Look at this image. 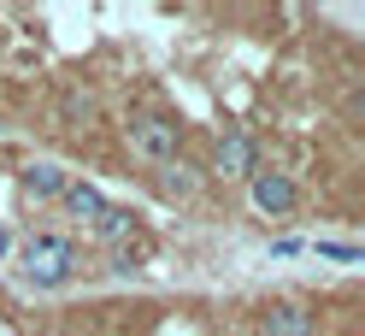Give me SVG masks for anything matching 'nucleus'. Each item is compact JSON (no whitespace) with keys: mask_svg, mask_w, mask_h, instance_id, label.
<instances>
[{"mask_svg":"<svg viewBox=\"0 0 365 336\" xmlns=\"http://www.w3.org/2000/svg\"><path fill=\"white\" fill-rule=\"evenodd\" d=\"M130 148L153 166H171L182 148V124L165 118V112H130Z\"/></svg>","mask_w":365,"mask_h":336,"instance_id":"obj_1","label":"nucleus"},{"mask_svg":"<svg viewBox=\"0 0 365 336\" xmlns=\"http://www.w3.org/2000/svg\"><path fill=\"white\" fill-rule=\"evenodd\" d=\"M77 272V248L65 236H36L30 248H24V278L30 283H41V289H53V283H65Z\"/></svg>","mask_w":365,"mask_h":336,"instance_id":"obj_2","label":"nucleus"},{"mask_svg":"<svg viewBox=\"0 0 365 336\" xmlns=\"http://www.w3.org/2000/svg\"><path fill=\"white\" fill-rule=\"evenodd\" d=\"M212 171H218V177H254V171H259V142L247 136V130L218 136V148H212Z\"/></svg>","mask_w":365,"mask_h":336,"instance_id":"obj_3","label":"nucleus"},{"mask_svg":"<svg viewBox=\"0 0 365 336\" xmlns=\"http://www.w3.org/2000/svg\"><path fill=\"white\" fill-rule=\"evenodd\" d=\"M254 207H259V213H289V207H294V177H283V171H254Z\"/></svg>","mask_w":365,"mask_h":336,"instance_id":"obj_4","label":"nucleus"},{"mask_svg":"<svg viewBox=\"0 0 365 336\" xmlns=\"http://www.w3.org/2000/svg\"><path fill=\"white\" fill-rule=\"evenodd\" d=\"M265 336H312V312L301 301H271L265 307Z\"/></svg>","mask_w":365,"mask_h":336,"instance_id":"obj_5","label":"nucleus"},{"mask_svg":"<svg viewBox=\"0 0 365 336\" xmlns=\"http://www.w3.org/2000/svg\"><path fill=\"white\" fill-rule=\"evenodd\" d=\"M200 189V171L189 160H171V166H159V195H171V200H189Z\"/></svg>","mask_w":365,"mask_h":336,"instance_id":"obj_6","label":"nucleus"},{"mask_svg":"<svg viewBox=\"0 0 365 336\" xmlns=\"http://www.w3.org/2000/svg\"><path fill=\"white\" fill-rule=\"evenodd\" d=\"M65 183H71V177H65L59 166H30V171H24V195H36V200L65 195Z\"/></svg>","mask_w":365,"mask_h":336,"instance_id":"obj_7","label":"nucleus"},{"mask_svg":"<svg viewBox=\"0 0 365 336\" xmlns=\"http://www.w3.org/2000/svg\"><path fill=\"white\" fill-rule=\"evenodd\" d=\"M59 118H65V130H83L88 118H95V95H83V88H65V95H59Z\"/></svg>","mask_w":365,"mask_h":336,"instance_id":"obj_8","label":"nucleus"},{"mask_svg":"<svg viewBox=\"0 0 365 336\" xmlns=\"http://www.w3.org/2000/svg\"><path fill=\"white\" fill-rule=\"evenodd\" d=\"M59 200H65V207H71L77 218H101V207H106L95 183H65V195H59Z\"/></svg>","mask_w":365,"mask_h":336,"instance_id":"obj_9","label":"nucleus"},{"mask_svg":"<svg viewBox=\"0 0 365 336\" xmlns=\"http://www.w3.org/2000/svg\"><path fill=\"white\" fill-rule=\"evenodd\" d=\"M95 230H101V242H124V236L135 230V213H130V207H101Z\"/></svg>","mask_w":365,"mask_h":336,"instance_id":"obj_10","label":"nucleus"},{"mask_svg":"<svg viewBox=\"0 0 365 336\" xmlns=\"http://www.w3.org/2000/svg\"><path fill=\"white\" fill-rule=\"evenodd\" d=\"M318 254H330V260H359L354 242H318Z\"/></svg>","mask_w":365,"mask_h":336,"instance_id":"obj_11","label":"nucleus"},{"mask_svg":"<svg viewBox=\"0 0 365 336\" xmlns=\"http://www.w3.org/2000/svg\"><path fill=\"white\" fill-rule=\"evenodd\" d=\"M0 254H6V230H0Z\"/></svg>","mask_w":365,"mask_h":336,"instance_id":"obj_12","label":"nucleus"}]
</instances>
